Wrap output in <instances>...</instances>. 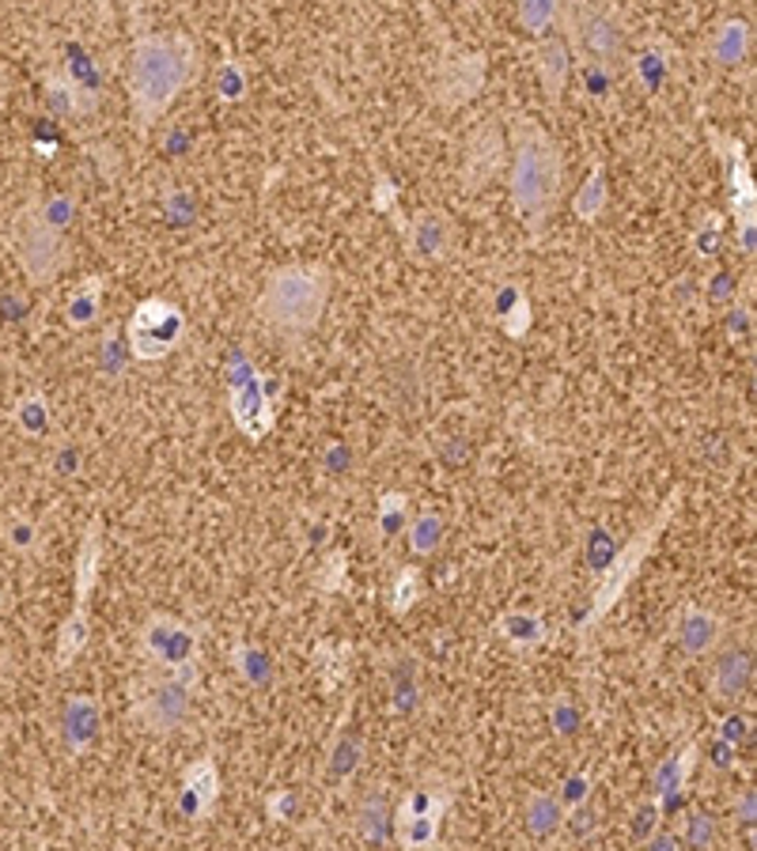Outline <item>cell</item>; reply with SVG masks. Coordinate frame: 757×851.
Returning <instances> with one entry per match:
<instances>
[{
  "label": "cell",
  "instance_id": "cell-11",
  "mask_svg": "<svg viewBox=\"0 0 757 851\" xmlns=\"http://www.w3.org/2000/svg\"><path fill=\"white\" fill-rule=\"evenodd\" d=\"M141 648L163 671H175V666H189L197 655V632L175 617H152L141 632Z\"/></svg>",
  "mask_w": 757,
  "mask_h": 851
},
{
  "label": "cell",
  "instance_id": "cell-48",
  "mask_svg": "<svg viewBox=\"0 0 757 851\" xmlns=\"http://www.w3.org/2000/svg\"><path fill=\"white\" fill-rule=\"evenodd\" d=\"M712 840H715V821L709 814H694L686 821V844L694 848V851H704V848H712Z\"/></svg>",
  "mask_w": 757,
  "mask_h": 851
},
{
  "label": "cell",
  "instance_id": "cell-7",
  "mask_svg": "<svg viewBox=\"0 0 757 851\" xmlns=\"http://www.w3.org/2000/svg\"><path fill=\"white\" fill-rule=\"evenodd\" d=\"M12 250H15V261L20 269L27 272L35 284H46L54 280L57 272L65 269L69 261V250H65V238L61 231H54L43 220L38 205H27L20 209V217L12 220Z\"/></svg>",
  "mask_w": 757,
  "mask_h": 851
},
{
  "label": "cell",
  "instance_id": "cell-17",
  "mask_svg": "<svg viewBox=\"0 0 757 851\" xmlns=\"http://www.w3.org/2000/svg\"><path fill=\"white\" fill-rule=\"evenodd\" d=\"M451 246V231L443 212H417L406 228V250L421 261H440Z\"/></svg>",
  "mask_w": 757,
  "mask_h": 851
},
{
  "label": "cell",
  "instance_id": "cell-46",
  "mask_svg": "<svg viewBox=\"0 0 757 851\" xmlns=\"http://www.w3.org/2000/svg\"><path fill=\"white\" fill-rule=\"evenodd\" d=\"M660 817H663V806L655 803V798L640 803L637 814H632V837H637V840H648L652 832H660Z\"/></svg>",
  "mask_w": 757,
  "mask_h": 851
},
{
  "label": "cell",
  "instance_id": "cell-19",
  "mask_svg": "<svg viewBox=\"0 0 757 851\" xmlns=\"http://www.w3.org/2000/svg\"><path fill=\"white\" fill-rule=\"evenodd\" d=\"M720 636H723V621H720L715 614H709V609L689 606L686 614H682V621H678V643H682V651H686L689 658L709 655L715 643H720Z\"/></svg>",
  "mask_w": 757,
  "mask_h": 851
},
{
  "label": "cell",
  "instance_id": "cell-10",
  "mask_svg": "<svg viewBox=\"0 0 757 851\" xmlns=\"http://www.w3.org/2000/svg\"><path fill=\"white\" fill-rule=\"evenodd\" d=\"M443 809H447V795H440V791H414V795L401 803L398 817L391 821L398 844L409 851L432 848L435 832H440Z\"/></svg>",
  "mask_w": 757,
  "mask_h": 851
},
{
  "label": "cell",
  "instance_id": "cell-55",
  "mask_svg": "<svg viewBox=\"0 0 757 851\" xmlns=\"http://www.w3.org/2000/svg\"><path fill=\"white\" fill-rule=\"evenodd\" d=\"M349 462H352V454H349V447H341V443H334L330 451H326V458H323V466L330 469V474H341V469H349Z\"/></svg>",
  "mask_w": 757,
  "mask_h": 851
},
{
  "label": "cell",
  "instance_id": "cell-22",
  "mask_svg": "<svg viewBox=\"0 0 757 851\" xmlns=\"http://www.w3.org/2000/svg\"><path fill=\"white\" fill-rule=\"evenodd\" d=\"M65 742H69L72 754H84L98 734V704L92 697H72L65 708Z\"/></svg>",
  "mask_w": 757,
  "mask_h": 851
},
{
  "label": "cell",
  "instance_id": "cell-16",
  "mask_svg": "<svg viewBox=\"0 0 757 851\" xmlns=\"http://www.w3.org/2000/svg\"><path fill=\"white\" fill-rule=\"evenodd\" d=\"M660 526H663V518L660 523L652 526L648 534H640L637 541L629 545V549H621L614 557V564L606 568V580H603V591H598V598H595V609H591V621H595L598 614H606V606L621 594V586L629 583V575L637 572V564H640V557H644V545H652L655 541V534H660Z\"/></svg>",
  "mask_w": 757,
  "mask_h": 851
},
{
  "label": "cell",
  "instance_id": "cell-8",
  "mask_svg": "<svg viewBox=\"0 0 757 851\" xmlns=\"http://www.w3.org/2000/svg\"><path fill=\"white\" fill-rule=\"evenodd\" d=\"M715 155L727 167V194H731V212H735L738 224V250L746 258L757 254V189H754V175H750V160H746V144L738 137H723V133H709Z\"/></svg>",
  "mask_w": 757,
  "mask_h": 851
},
{
  "label": "cell",
  "instance_id": "cell-23",
  "mask_svg": "<svg viewBox=\"0 0 757 851\" xmlns=\"http://www.w3.org/2000/svg\"><path fill=\"white\" fill-rule=\"evenodd\" d=\"M220 795V776L212 761H197L183 780V809L189 817H201L205 809L217 803Z\"/></svg>",
  "mask_w": 757,
  "mask_h": 851
},
{
  "label": "cell",
  "instance_id": "cell-40",
  "mask_svg": "<svg viewBox=\"0 0 757 851\" xmlns=\"http://www.w3.org/2000/svg\"><path fill=\"white\" fill-rule=\"evenodd\" d=\"M417 674H414V663H401L398 671H394V712H414L417 708Z\"/></svg>",
  "mask_w": 757,
  "mask_h": 851
},
{
  "label": "cell",
  "instance_id": "cell-2",
  "mask_svg": "<svg viewBox=\"0 0 757 851\" xmlns=\"http://www.w3.org/2000/svg\"><path fill=\"white\" fill-rule=\"evenodd\" d=\"M515 160H512V197L520 217L531 231H541L554 217L557 197H561V152L549 140L546 129L531 118H515Z\"/></svg>",
  "mask_w": 757,
  "mask_h": 851
},
{
  "label": "cell",
  "instance_id": "cell-57",
  "mask_svg": "<svg viewBox=\"0 0 757 851\" xmlns=\"http://www.w3.org/2000/svg\"><path fill=\"white\" fill-rule=\"evenodd\" d=\"M731 292H735V277H731V272H720V277H715L712 284H709V295H712V303H723V300H727Z\"/></svg>",
  "mask_w": 757,
  "mask_h": 851
},
{
  "label": "cell",
  "instance_id": "cell-33",
  "mask_svg": "<svg viewBox=\"0 0 757 851\" xmlns=\"http://www.w3.org/2000/svg\"><path fill=\"white\" fill-rule=\"evenodd\" d=\"M360 761H364V738L360 734H341L330 749V772L337 780H349L360 768Z\"/></svg>",
  "mask_w": 757,
  "mask_h": 851
},
{
  "label": "cell",
  "instance_id": "cell-34",
  "mask_svg": "<svg viewBox=\"0 0 757 851\" xmlns=\"http://www.w3.org/2000/svg\"><path fill=\"white\" fill-rule=\"evenodd\" d=\"M409 526V503L401 492H386L378 500V534L383 538H398L401 531Z\"/></svg>",
  "mask_w": 757,
  "mask_h": 851
},
{
  "label": "cell",
  "instance_id": "cell-39",
  "mask_svg": "<svg viewBox=\"0 0 757 851\" xmlns=\"http://www.w3.org/2000/svg\"><path fill=\"white\" fill-rule=\"evenodd\" d=\"M246 88H251V80H246L243 61H224L217 69V95L224 98V103H238V98H246Z\"/></svg>",
  "mask_w": 757,
  "mask_h": 851
},
{
  "label": "cell",
  "instance_id": "cell-4",
  "mask_svg": "<svg viewBox=\"0 0 757 851\" xmlns=\"http://www.w3.org/2000/svg\"><path fill=\"white\" fill-rule=\"evenodd\" d=\"M197 671L189 666H175L167 674L144 677L133 689V719L152 734H171L189 719V692H194Z\"/></svg>",
  "mask_w": 757,
  "mask_h": 851
},
{
  "label": "cell",
  "instance_id": "cell-51",
  "mask_svg": "<svg viewBox=\"0 0 757 851\" xmlns=\"http://www.w3.org/2000/svg\"><path fill=\"white\" fill-rule=\"evenodd\" d=\"M750 738V719L746 715H727L720 723V742L723 746H743Z\"/></svg>",
  "mask_w": 757,
  "mask_h": 851
},
{
  "label": "cell",
  "instance_id": "cell-59",
  "mask_svg": "<svg viewBox=\"0 0 757 851\" xmlns=\"http://www.w3.org/2000/svg\"><path fill=\"white\" fill-rule=\"evenodd\" d=\"M8 538H12L15 545H31L35 541V526H31L27 518H15V523L8 526Z\"/></svg>",
  "mask_w": 757,
  "mask_h": 851
},
{
  "label": "cell",
  "instance_id": "cell-28",
  "mask_svg": "<svg viewBox=\"0 0 757 851\" xmlns=\"http://www.w3.org/2000/svg\"><path fill=\"white\" fill-rule=\"evenodd\" d=\"M497 632L512 648H534V643L546 640V621L538 614H526V609H512V614H504L497 621Z\"/></svg>",
  "mask_w": 757,
  "mask_h": 851
},
{
  "label": "cell",
  "instance_id": "cell-44",
  "mask_svg": "<svg viewBox=\"0 0 757 851\" xmlns=\"http://www.w3.org/2000/svg\"><path fill=\"white\" fill-rule=\"evenodd\" d=\"M723 329H727L731 341H743V337H750L754 329V307L743 300H731L727 303V318H723Z\"/></svg>",
  "mask_w": 757,
  "mask_h": 851
},
{
  "label": "cell",
  "instance_id": "cell-62",
  "mask_svg": "<svg viewBox=\"0 0 757 851\" xmlns=\"http://www.w3.org/2000/svg\"><path fill=\"white\" fill-rule=\"evenodd\" d=\"M731 757H735V746H723V742H720V746H715V768H720V772H727V768L735 765Z\"/></svg>",
  "mask_w": 757,
  "mask_h": 851
},
{
  "label": "cell",
  "instance_id": "cell-5",
  "mask_svg": "<svg viewBox=\"0 0 757 851\" xmlns=\"http://www.w3.org/2000/svg\"><path fill=\"white\" fill-rule=\"evenodd\" d=\"M557 20L561 27L568 31V43L580 54L583 65H610L621 57L625 49V27L617 20L614 8L606 4H568V8H557Z\"/></svg>",
  "mask_w": 757,
  "mask_h": 851
},
{
  "label": "cell",
  "instance_id": "cell-27",
  "mask_svg": "<svg viewBox=\"0 0 757 851\" xmlns=\"http://www.w3.org/2000/svg\"><path fill=\"white\" fill-rule=\"evenodd\" d=\"M561 825H564V806L557 803L549 791H534L531 803H526V829H531V837L546 840V837H554Z\"/></svg>",
  "mask_w": 757,
  "mask_h": 851
},
{
  "label": "cell",
  "instance_id": "cell-43",
  "mask_svg": "<svg viewBox=\"0 0 757 851\" xmlns=\"http://www.w3.org/2000/svg\"><path fill=\"white\" fill-rule=\"evenodd\" d=\"M95 564H98V549H95V531L88 534V545L80 552V564H77V598L84 602L95 586Z\"/></svg>",
  "mask_w": 757,
  "mask_h": 851
},
{
  "label": "cell",
  "instance_id": "cell-1",
  "mask_svg": "<svg viewBox=\"0 0 757 851\" xmlns=\"http://www.w3.org/2000/svg\"><path fill=\"white\" fill-rule=\"evenodd\" d=\"M197 69V46L189 35H141L129 54V98L141 118L152 126L160 114L186 91Z\"/></svg>",
  "mask_w": 757,
  "mask_h": 851
},
{
  "label": "cell",
  "instance_id": "cell-38",
  "mask_svg": "<svg viewBox=\"0 0 757 851\" xmlns=\"http://www.w3.org/2000/svg\"><path fill=\"white\" fill-rule=\"evenodd\" d=\"M15 424L23 428L27 435H43L49 428V405L43 394H27L20 405H15Z\"/></svg>",
  "mask_w": 757,
  "mask_h": 851
},
{
  "label": "cell",
  "instance_id": "cell-61",
  "mask_svg": "<svg viewBox=\"0 0 757 851\" xmlns=\"http://www.w3.org/2000/svg\"><path fill=\"white\" fill-rule=\"evenodd\" d=\"M57 469H61V474H77V469H80V451L77 447H61V454H57Z\"/></svg>",
  "mask_w": 757,
  "mask_h": 851
},
{
  "label": "cell",
  "instance_id": "cell-13",
  "mask_svg": "<svg viewBox=\"0 0 757 851\" xmlns=\"http://www.w3.org/2000/svg\"><path fill=\"white\" fill-rule=\"evenodd\" d=\"M500 152H504V137H500L497 121H485L474 133L470 148H466V189H481L485 182L500 171Z\"/></svg>",
  "mask_w": 757,
  "mask_h": 851
},
{
  "label": "cell",
  "instance_id": "cell-53",
  "mask_svg": "<svg viewBox=\"0 0 757 851\" xmlns=\"http://www.w3.org/2000/svg\"><path fill=\"white\" fill-rule=\"evenodd\" d=\"M194 212H197L194 197H189L186 189H171V194H167V217L175 220V224H186Z\"/></svg>",
  "mask_w": 757,
  "mask_h": 851
},
{
  "label": "cell",
  "instance_id": "cell-31",
  "mask_svg": "<svg viewBox=\"0 0 757 851\" xmlns=\"http://www.w3.org/2000/svg\"><path fill=\"white\" fill-rule=\"evenodd\" d=\"M65 77L69 80H77L80 88H88V91H103V69L95 65V57H88V49L80 46V43H69L65 46Z\"/></svg>",
  "mask_w": 757,
  "mask_h": 851
},
{
  "label": "cell",
  "instance_id": "cell-42",
  "mask_svg": "<svg viewBox=\"0 0 757 851\" xmlns=\"http://www.w3.org/2000/svg\"><path fill=\"white\" fill-rule=\"evenodd\" d=\"M614 557H617V541L603 531V526H598V531L591 534V541H587V564H591V572H606V568L614 564Z\"/></svg>",
  "mask_w": 757,
  "mask_h": 851
},
{
  "label": "cell",
  "instance_id": "cell-29",
  "mask_svg": "<svg viewBox=\"0 0 757 851\" xmlns=\"http://www.w3.org/2000/svg\"><path fill=\"white\" fill-rule=\"evenodd\" d=\"M357 832L368 848H383L391 840V814H386V798L383 795H368L364 806L357 814Z\"/></svg>",
  "mask_w": 757,
  "mask_h": 851
},
{
  "label": "cell",
  "instance_id": "cell-37",
  "mask_svg": "<svg viewBox=\"0 0 757 851\" xmlns=\"http://www.w3.org/2000/svg\"><path fill=\"white\" fill-rule=\"evenodd\" d=\"M723 243V217L720 212H704L694 228V254L697 258H715Z\"/></svg>",
  "mask_w": 757,
  "mask_h": 851
},
{
  "label": "cell",
  "instance_id": "cell-3",
  "mask_svg": "<svg viewBox=\"0 0 757 851\" xmlns=\"http://www.w3.org/2000/svg\"><path fill=\"white\" fill-rule=\"evenodd\" d=\"M330 300V272L323 266H281L269 272L258 295V314L281 334H307Z\"/></svg>",
  "mask_w": 757,
  "mask_h": 851
},
{
  "label": "cell",
  "instance_id": "cell-12",
  "mask_svg": "<svg viewBox=\"0 0 757 851\" xmlns=\"http://www.w3.org/2000/svg\"><path fill=\"white\" fill-rule=\"evenodd\" d=\"M754 681V651L750 643H731L720 658H715L712 671V697L720 704H738L746 697Z\"/></svg>",
  "mask_w": 757,
  "mask_h": 851
},
{
  "label": "cell",
  "instance_id": "cell-24",
  "mask_svg": "<svg viewBox=\"0 0 757 851\" xmlns=\"http://www.w3.org/2000/svg\"><path fill=\"white\" fill-rule=\"evenodd\" d=\"M606 201H610V186H606V167L603 163H591L587 178H583V186L575 189L572 197V212L580 220H598L606 212Z\"/></svg>",
  "mask_w": 757,
  "mask_h": 851
},
{
  "label": "cell",
  "instance_id": "cell-26",
  "mask_svg": "<svg viewBox=\"0 0 757 851\" xmlns=\"http://www.w3.org/2000/svg\"><path fill=\"white\" fill-rule=\"evenodd\" d=\"M98 314H103V277H88L84 284L69 295L65 318H69L72 329H88L98 322Z\"/></svg>",
  "mask_w": 757,
  "mask_h": 851
},
{
  "label": "cell",
  "instance_id": "cell-9",
  "mask_svg": "<svg viewBox=\"0 0 757 851\" xmlns=\"http://www.w3.org/2000/svg\"><path fill=\"white\" fill-rule=\"evenodd\" d=\"M266 378L254 371V363L243 357V352H232L228 360V405H232L235 424L243 428L251 440H261V435L273 428V394H269Z\"/></svg>",
  "mask_w": 757,
  "mask_h": 851
},
{
  "label": "cell",
  "instance_id": "cell-45",
  "mask_svg": "<svg viewBox=\"0 0 757 851\" xmlns=\"http://www.w3.org/2000/svg\"><path fill=\"white\" fill-rule=\"evenodd\" d=\"M38 212H43V220L54 231H61L65 224H69L72 217H77V197L61 194V197H49L46 205H38Z\"/></svg>",
  "mask_w": 757,
  "mask_h": 851
},
{
  "label": "cell",
  "instance_id": "cell-30",
  "mask_svg": "<svg viewBox=\"0 0 757 851\" xmlns=\"http://www.w3.org/2000/svg\"><path fill=\"white\" fill-rule=\"evenodd\" d=\"M232 663H235V671L243 674V681H251V685L273 681V658H269V651L254 648V643H235Z\"/></svg>",
  "mask_w": 757,
  "mask_h": 851
},
{
  "label": "cell",
  "instance_id": "cell-60",
  "mask_svg": "<svg viewBox=\"0 0 757 851\" xmlns=\"http://www.w3.org/2000/svg\"><path fill=\"white\" fill-rule=\"evenodd\" d=\"M754 806H757L754 791H746V795L738 798V806H735V817H738V825H746V829H750V825H754Z\"/></svg>",
  "mask_w": 757,
  "mask_h": 851
},
{
  "label": "cell",
  "instance_id": "cell-32",
  "mask_svg": "<svg viewBox=\"0 0 757 851\" xmlns=\"http://www.w3.org/2000/svg\"><path fill=\"white\" fill-rule=\"evenodd\" d=\"M443 541V515H435V511H424V515H417L414 523H409V549L417 552V557H428V552H435Z\"/></svg>",
  "mask_w": 757,
  "mask_h": 851
},
{
  "label": "cell",
  "instance_id": "cell-41",
  "mask_svg": "<svg viewBox=\"0 0 757 851\" xmlns=\"http://www.w3.org/2000/svg\"><path fill=\"white\" fill-rule=\"evenodd\" d=\"M520 23L531 35H546L549 27L557 23V4L549 0H534V4H520Z\"/></svg>",
  "mask_w": 757,
  "mask_h": 851
},
{
  "label": "cell",
  "instance_id": "cell-6",
  "mask_svg": "<svg viewBox=\"0 0 757 851\" xmlns=\"http://www.w3.org/2000/svg\"><path fill=\"white\" fill-rule=\"evenodd\" d=\"M186 337V314L183 307H175L171 300H152L137 303V311L129 314L126 322V349L129 357L144 360V363H155V360H167L171 352L183 345Z\"/></svg>",
  "mask_w": 757,
  "mask_h": 851
},
{
  "label": "cell",
  "instance_id": "cell-20",
  "mask_svg": "<svg viewBox=\"0 0 757 851\" xmlns=\"http://www.w3.org/2000/svg\"><path fill=\"white\" fill-rule=\"evenodd\" d=\"M750 46H754V27L746 20H738V15H731V20H723L720 27L712 31L709 57L715 65H723V69H735V65L746 61Z\"/></svg>",
  "mask_w": 757,
  "mask_h": 851
},
{
  "label": "cell",
  "instance_id": "cell-35",
  "mask_svg": "<svg viewBox=\"0 0 757 851\" xmlns=\"http://www.w3.org/2000/svg\"><path fill=\"white\" fill-rule=\"evenodd\" d=\"M84 643H88V614H84V606H77V614H72L61 628V651H57V663L69 666L72 658L84 651Z\"/></svg>",
  "mask_w": 757,
  "mask_h": 851
},
{
  "label": "cell",
  "instance_id": "cell-36",
  "mask_svg": "<svg viewBox=\"0 0 757 851\" xmlns=\"http://www.w3.org/2000/svg\"><path fill=\"white\" fill-rule=\"evenodd\" d=\"M632 72H637L640 88L644 91H660L663 77H666V49L663 46H648L644 54L632 61Z\"/></svg>",
  "mask_w": 757,
  "mask_h": 851
},
{
  "label": "cell",
  "instance_id": "cell-47",
  "mask_svg": "<svg viewBox=\"0 0 757 851\" xmlns=\"http://www.w3.org/2000/svg\"><path fill=\"white\" fill-rule=\"evenodd\" d=\"M421 594V572L417 568H401L398 583H394V609H409Z\"/></svg>",
  "mask_w": 757,
  "mask_h": 851
},
{
  "label": "cell",
  "instance_id": "cell-15",
  "mask_svg": "<svg viewBox=\"0 0 757 851\" xmlns=\"http://www.w3.org/2000/svg\"><path fill=\"white\" fill-rule=\"evenodd\" d=\"M46 103L57 118H92L98 110V95L88 88H80L77 80H69L61 69L46 72Z\"/></svg>",
  "mask_w": 757,
  "mask_h": 851
},
{
  "label": "cell",
  "instance_id": "cell-54",
  "mask_svg": "<svg viewBox=\"0 0 757 851\" xmlns=\"http://www.w3.org/2000/svg\"><path fill=\"white\" fill-rule=\"evenodd\" d=\"M554 726H557V734H572L575 726H580V712L572 708V700H557L554 704Z\"/></svg>",
  "mask_w": 757,
  "mask_h": 851
},
{
  "label": "cell",
  "instance_id": "cell-50",
  "mask_svg": "<svg viewBox=\"0 0 757 851\" xmlns=\"http://www.w3.org/2000/svg\"><path fill=\"white\" fill-rule=\"evenodd\" d=\"M372 205H375L378 212H394V209H398V186H394V178H391V175H383V171H378V175H375Z\"/></svg>",
  "mask_w": 757,
  "mask_h": 851
},
{
  "label": "cell",
  "instance_id": "cell-18",
  "mask_svg": "<svg viewBox=\"0 0 757 851\" xmlns=\"http://www.w3.org/2000/svg\"><path fill=\"white\" fill-rule=\"evenodd\" d=\"M534 65H538L541 88H546V98L557 103L564 95L568 84V69H572V57H568V43L557 35H541L538 46H534Z\"/></svg>",
  "mask_w": 757,
  "mask_h": 851
},
{
  "label": "cell",
  "instance_id": "cell-25",
  "mask_svg": "<svg viewBox=\"0 0 757 851\" xmlns=\"http://www.w3.org/2000/svg\"><path fill=\"white\" fill-rule=\"evenodd\" d=\"M497 318L500 326H504L508 337H515V341H523L526 329H531V300H526V292L520 284H504L497 295Z\"/></svg>",
  "mask_w": 757,
  "mask_h": 851
},
{
  "label": "cell",
  "instance_id": "cell-21",
  "mask_svg": "<svg viewBox=\"0 0 757 851\" xmlns=\"http://www.w3.org/2000/svg\"><path fill=\"white\" fill-rule=\"evenodd\" d=\"M697 761V746L694 742H686V746H674L671 754L663 757L660 768L652 772V798H666V803H674V795L682 791V783H686L689 768H694Z\"/></svg>",
  "mask_w": 757,
  "mask_h": 851
},
{
  "label": "cell",
  "instance_id": "cell-49",
  "mask_svg": "<svg viewBox=\"0 0 757 851\" xmlns=\"http://www.w3.org/2000/svg\"><path fill=\"white\" fill-rule=\"evenodd\" d=\"M126 345H121V337L118 334H106L103 337V371L110 378H121L126 375Z\"/></svg>",
  "mask_w": 757,
  "mask_h": 851
},
{
  "label": "cell",
  "instance_id": "cell-52",
  "mask_svg": "<svg viewBox=\"0 0 757 851\" xmlns=\"http://www.w3.org/2000/svg\"><path fill=\"white\" fill-rule=\"evenodd\" d=\"M587 791H591V776L587 772H575V776H568V783L561 788V806H583V798H587Z\"/></svg>",
  "mask_w": 757,
  "mask_h": 851
},
{
  "label": "cell",
  "instance_id": "cell-58",
  "mask_svg": "<svg viewBox=\"0 0 757 851\" xmlns=\"http://www.w3.org/2000/svg\"><path fill=\"white\" fill-rule=\"evenodd\" d=\"M591 829H595V814H591V809H583V806H575V814H572V837H587Z\"/></svg>",
  "mask_w": 757,
  "mask_h": 851
},
{
  "label": "cell",
  "instance_id": "cell-63",
  "mask_svg": "<svg viewBox=\"0 0 757 851\" xmlns=\"http://www.w3.org/2000/svg\"><path fill=\"white\" fill-rule=\"evenodd\" d=\"M284 809H292V798H273V814H284Z\"/></svg>",
  "mask_w": 757,
  "mask_h": 851
},
{
  "label": "cell",
  "instance_id": "cell-14",
  "mask_svg": "<svg viewBox=\"0 0 757 851\" xmlns=\"http://www.w3.org/2000/svg\"><path fill=\"white\" fill-rule=\"evenodd\" d=\"M481 84H485V57L481 54H463L440 69L443 106H463L466 98H474L477 91H481Z\"/></svg>",
  "mask_w": 757,
  "mask_h": 851
},
{
  "label": "cell",
  "instance_id": "cell-56",
  "mask_svg": "<svg viewBox=\"0 0 757 851\" xmlns=\"http://www.w3.org/2000/svg\"><path fill=\"white\" fill-rule=\"evenodd\" d=\"M644 851H682V840L674 832H652L644 840Z\"/></svg>",
  "mask_w": 757,
  "mask_h": 851
}]
</instances>
